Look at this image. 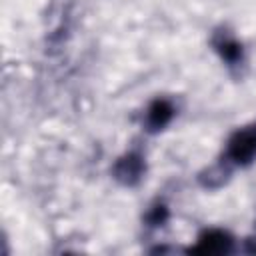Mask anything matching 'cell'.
Instances as JSON below:
<instances>
[{"label":"cell","instance_id":"cell-3","mask_svg":"<svg viewBox=\"0 0 256 256\" xmlns=\"http://www.w3.org/2000/svg\"><path fill=\"white\" fill-rule=\"evenodd\" d=\"M170 116H172L170 106L164 104V102H158V104H154L152 110H150V124L156 126V128H158V126H164Z\"/></svg>","mask_w":256,"mask_h":256},{"label":"cell","instance_id":"cell-2","mask_svg":"<svg viewBox=\"0 0 256 256\" xmlns=\"http://www.w3.org/2000/svg\"><path fill=\"white\" fill-rule=\"evenodd\" d=\"M228 238L220 232H210L208 236H204L200 240V250L202 252H224L228 250Z\"/></svg>","mask_w":256,"mask_h":256},{"label":"cell","instance_id":"cell-1","mask_svg":"<svg viewBox=\"0 0 256 256\" xmlns=\"http://www.w3.org/2000/svg\"><path fill=\"white\" fill-rule=\"evenodd\" d=\"M256 154V130L238 132L230 142V156L238 162H248Z\"/></svg>","mask_w":256,"mask_h":256}]
</instances>
